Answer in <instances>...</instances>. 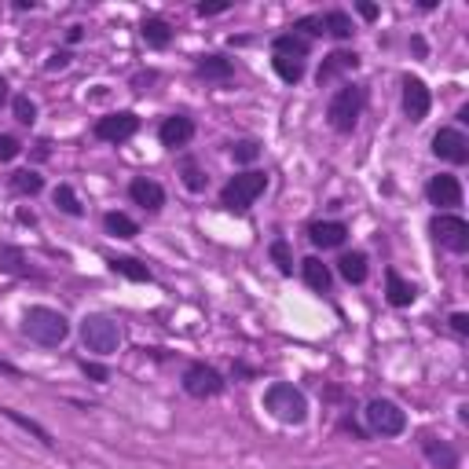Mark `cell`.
<instances>
[{"label": "cell", "instance_id": "1", "mask_svg": "<svg viewBox=\"0 0 469 469\" xmlns=\"http://www.w3.org/2000/svg\"><path fill=\"white\" fill-rule=\"evenodd\" d=\"M22 334L41 349H59L62 341L70 337V319L62 316L59 308L48 304H29L22 311Z\"/></svg>", "mask_w": 469, "mask_h": 469}, {"label": "cell", "instance_id": "2", "mask_svg": "<svg viewBox=\"0 0 469 469\" xmlns=\"http://www.w3.org/2000/svg\"><path fill=\"white\" fill-rule=\"evenodd\" d=\"M308 55H311V41L290 34V29L271 41V67L283 85H301V77L308 70Z\"/></svg>", "mask_w": 469, "mask_h": 469}, {"label": "cell", "instance_id": "3", "mask_svg": "<svg viewBox=\"0 0 469 469\" xmlns=\"http://www.w3.org/2000/svg\"><path fill=\"white\" fill-rule=\"evenodd\" d=\"M363 107H367V88L356 85V81H341V88L334 92L330 103H327L330 129L341 133V136H352L360 117H363Z\"/></svg>", "mask_w": 469, "mask_h": 469}, {"label": "cell", "instance_id": "4", "mask_svg": "<svg viewBox=\"0 0 469 469\" xmlns=\"http://www.w3.org/2000/svg\"><path fill=\"white\" fill-rule=\"evenodd\" d=\"M264 411L283 425H304L308 422V396L290 382H271L264 389Z\"/></svg>", "mask_w": 469, "mask_h": 469}, {"label": "cell", "instance_id": "5", "mask_svg": "<svg viewBox=\"0 0 469 469\" xmlns=\"http://www.w3.org/2000/svg\"><path fill=\"white\" fill-rule=\"evenodd\" d=\"M264 191H268V173L246 169V173L231 176V180L221 187V206H224L228 213H249V206H254Z\"/></svg>", "mask_w": 469, "mask_h": 469}, {"label": "cell", "instance_id": "6", "mask_svg": "<svg viewBox=\"0 0 469 469\" xmlns=\"http://www.w3.org/2000/svg\"><path fill=\"white\" fill-rule=\"evenodd\" d=\"M363 422H367V433H370V436H385V441H392V436H403V433H408V411H403L396 400H385V396L367 400Z\"/></svg>", "mask_w": 469, "mask_h": 469}, {"label": "cell", "instance_id": "7", "mask_svg": "<svg viewBox=\"0 0 469 469\" xmlns=\"http://www.w3.org/2000/svg\"><path fill=\"white\" fill-rule=\"evenodd\" d=\"M77 334H81V345L88 352L103 356V360L121 349V327L110 316H100V311H88V316L81 319V327H77Z\"/></svg>", "mask_w": 469, "mask_h": 469}, {"label": "cell", "instance_id": "8", "mask_svg": "<svg viewBox=\"0 0 469 469\" xmlns=\"http://www.w3.org/2000/svg\"><path fill=\"white\" fill-rule=\"evenodd\" d=\"M140 133V114L136 110H110L103 117H96V125H92V136H96L100 143H129L133 136Z\"/></svg>", "mask_w": 469, "mask_h": 469}, {"label": "cell", "instance_id": "9", "mask_svg": "<svg viewBox=\"0 0 469 469\" xmlns=\"http://www.w3.org/2000/svg\"><path fill=\"white\" fill-rule=\"evenodd\" d=\"M180 385H183L187 396H195V400H216L228 389L224 374L216 370V367H209V363H187Z\"/></svg>", "mask_w": 469, "mask_h": 469}, {"label": "cell", "instance_id": "10", "mask_svg": "<svg viewBox=\"0 0 469 469\" xmlns=\"http://www.w3.org/2000/svg\"><path fill=\"white\" fill-rule=\"evenodd\" d=\"M429 235L436 239V246H444L448 254H469V224L458 213H436L429 221Z\"/></svg>", "mask_w": 469, "mask_h": 469}, {"label": "cell", "instance_id": "11", "mask_svg": "<svg viewBox=\"0 0 469 469\" xmlns=\"http://www.w3.org/2000/svg\"><path fill=\"white\" fill-rule=\"evenodd\" d=\"M403 117H408L411 125H422L425 117H429V110H433V92H429V85L422 81V77H415V74H403Z\"/></svg>", "mask_w": 469, "mask_h": 469}, {"label": "cell", "instance_id": "12", "mask_svg": "<svg viewBox=\"0 0 469 469\" xmlns=\"http://www.w3.org/2000/svg\"><path fill=\"white\" fill-rule=\"evenodd\" d=\"M433 154L448 166H465L469 162V136L455 125H444V129H436L433 136Z\"/></svg>", "mask_w": 469, "mask_h": 469}, {"label": "cell", "instance_id": "13", "mask_svg": "<svg viewBox=\"0 0 469 469\" xmlns=\"http://www.w3.org/2000/svg\"><path fill=\"white\" fill-rule=\"evenodd\" d=\"M425 198H429V206H436V213L458 209L462 206V183H458V176H451V173L433 176L425 183Z\"/></svg>", "mask_w": 469, "mask_h": 469}, {"label": "cell", "instance_id": "14", "mask_svg": "<svg viewBox=\"0 0 469 469\" xmlns=\"http://www.w3.org/2000/svg\"><path fill=\"white\" fill-rule=\"evenodd\" d=\"M356 67H360V52L337 48V52H330V55L319 62V70H316V85H319V88H327V85H334L341 74H352Z\"/></svg>", "mask_w": 469, "mask_h": 469}, {"label": "cell", "instance_id": "15", "mask_svg": "<svg viewBox=\"0 0 469 469\" xmlns=\"http://www.w3.org/2000/svg\"><path fill=\"white\" fill-rule=\"evenodd\" d=\"M195 140V121L187 117V114H169L162 125H158V143L166 150H180Z\"/></svg>", "mask_w": 469, "mask_h": 469}, {"label": "cell", "instance_id": "16", "mask_svg": "<svg viewBox=\"0 0 469 469\" xmlns=\"http://www.w3.org/2000/svg\"><path fill=\"white\" fill-rule=\"evenodd\" d=\"M418 448H422V455H425L436 469H458V465H462V455H458L448 441H441L436 433H418Z\"/></svg>", "mask_w": 469, "mask_h": 469}, {"label": "cell", "instance_id": "17", "mask_svg": "<svg viewBox=\"0 0 469 469\" xmlns=\"http://www.w3.org/2000/svg\"><path fill=\"white\" fill-rule=\"evenodd\" d=\"M129 198L147 213H162L166 209V187L158 180H150V176H136L129 183Z\"/></svg>", "mask_w": 469, "mask_h": 469}, {"label": "cell", "instance_id": "18", "mask_svg": "<svg viewBox=\"0 0 469 469\" xmlns=\"http://www.w3.org/2000/svg\"><path fill=\"white\" fill-rule=\"evenodd\" d=\"M308 242L316 246V249H341L349 242V224H341V221H316V224H308Z\"/></svg>", "mask_w": 469, "mask_h": 469}, {"label": "cell", "instance_id": "19", "mask_svg": "<svg viewBox=\"0 0 469 469\" xmlns=\"http://www.w3.org/2000/svg\"><path fill=\"white\" fill-rule=\"evenodd\" d=\"M195 77L213 81V85H228L235 77V62L228 55H221V52H209V55H202L195 62Z\"/></svg>", "mask_w": 469, "mask_h": 469}, {"label": "cell", "instance_id": "20", "mask_svg": "<svg viewBox=\"0 0 469 469\" xmlns=\"http://www.w3.org/2000/svg\"><path fill=\"white\" fill-rule=\"evenodd\" d=\"M0 271H4V275H15V279H41V271L29 264L26 249H22V246H12V242L0 246Z\"/></svg>", "mask_w": 469, "mask_h": 469}, {"label": "cell", "instance_id": "21", "mask_svg": "<svg viewBox=\"0 0 469 469\" xmlns=\"http://www.w3.org/2000/svg\"><path fill=\"white\" fill-rule=\"evenodd\" d=\"M385 301L392 308H411L418 301V287L408 283V279H403L396 268H385Z\"/></svg>", "mask_w": 469, "mask_h": 469}, {"label": "cell", "instance_id": "22", "mask_svg": "<svg viewBox=\"0 0 469 469\" xmlns=\"http://www.w3.org/2000/svg\"><path fill=\"white\" fill-rule=\"evenodd\" d=\"M337 275L345 279V283H352V287H363L367 275H370V261H367L363 249H349V254H341L337 257Z\"/></svg>", "mask_w": 469, "mask_h": 469}, {"label": "cell", "instance_id": "23", "mask_svg": "<svg viewBox=\"0 0 469 469\" xmlns=\"http://www.w3.org/2000/svg\"><path fill=\"white\" fill-rule=\"evenodd\" d=\"M301 279H304V283L316 290V294H330V287H334V271H330V264H323L319 257H304V261H301Z\"/></svg>", "mask_w": 469, "mask_h": 469}, {"label": "cell", "instance_id": "24", "mask_svg": "<svg viewBox=\"0 0 469 469\" xmlns=\"http://www.w3.org/2000/svg\"><path fill=\"white\" fill-rule=\"evenodd\" d=\"M140 34H143V41H147V48H169L173 44V26L162 19V15H150V19H143V26H140Z\"/></svg>", "mask_w": 469, "mask_h": 469}, {"label": "cell", "instance_id": "25", "mask_svg": "<svg viewBox=\"0 0 469 469\" xmlns=\"http://www.w3.org/2000/svg\"><path fill=\"white\" fill-rule=\"evenodd\" d=\"M103 231L114 235V239H136V235H140V224L133 221L129 213L110 209V213H103Z\"/></svg>", "mask_w": 469, "mask_h": 469}, {"label": "cell", "instance_id": "26", "mask_svg": "<svg viewBox=\"0 0 469 469\" xmlns=\"http://www.w3.org/2000/svg\"><path fill=\"white\" fill-rule=\"evenodd\" d=\"M107 264H110L114 275H125V279H133V283H150V279H154V271L143 261H136V257H110Z\"/></svg>", "mask_w": 469, "mask_h": 469}, {"label": "cell", "instance_id": "27", "mask_svg": "<svg viewBox=\"0 0 469 469\" xmlns=\"http://www.w3.org/2000/svg\"><path fill=\"white\" fill-rule=\"evenodd\" d=\"M323 29L334 37V41H352V15L349 12H341V8H334V12H323Z\"/></svg>", "mask_w": 469, "mask_h": 469}, {"label": "cell", "instance_id": "28", "mask_svg": "<svg viewBox=\"0 0 469 469\" xmlns=\"http://www.w3.org/2000/svg\"><path fill=\"white\" fill-rule=\"evenodd\" d=\"M12 191L15 195H29V198H34V195H41L44 191V176L37 173V169H19V173H12Z\"/></svg>", "mask_w": 469, "mask_h": 469}, {"label": "cell", "instance_id": "29", "mask_svg": "<svg viewBox=\"0 0 469 469\" xmlns=\"http://www.w3.org/2000/svg\"><path fill=\"white\" fill-rule=\"evenodd\" d=\"M0 415H4L8 422H15L19 429H26V433H34V436H37V441H41L44 448H55V436H52V433H48V429H44L41 422H34V418H26V415H19L15 408H0Z\"/></svg>", "mask_w": 469, "mask_h": 469}, {"label": "cell", "instance_id": "30", "mask_svg": "<svg viewBox=\"0 0 469 469\" xmlns=\"http://www.w3.org/2000/svg\"><path fill=\"white\" fill-rule=\"evenodd\" d=\"M52 198H55V206L67 216H85V206H81V198H77V191H74L70 183H59L55 191H52Z\"/></svg>", "mask_w": 469, "mask_h": 469}, {"label": "cell", "instance_id": "31", "mask_svg": "<svg viewBox=\"0 0 469 469\" xmlns=\"http://www.w3.org/2000/svg\"><path fill=\"white\" fill-rule=\"evenodd\" d=\"M180 176H183V187H187V191H195V195H202L206 183H209V176H206V173L198 169V162H191V158L180 162Z\"/></svg>", "mask_w": 469, "mask_h": 469}, {"label": "cell", "instance_id": "32", "mask_svg": "<svg viewBox=\"0 0 469 469\" xmlns=\"http://www.w3.org/2000/svg\"><path fill=\"white\" fill-rule=\"evenodd\" d=\"M268 254H271V261H275L279 271H283V275H294V249H290L287 239H271Z\"/></svg>", "mask_w": 469, "mask_h": 469}, {"label": "cell", "instance_id": "33", "mask_svg": "<svg viewBox=\"0 0 469 469\" xmlns=\"http://www.w3.org/2000/svg\"><path fill=\"white\" fill-rule=\"evenodd\" d=\"M290 34H297V37H323L327 29H323V15H304V19H297L294 26H290Z\"/></svg>", "mask_w": 469, "mask_h": 469}, {"label": "cell", "instance_id": "34", "mask_svg": "<svg viewBox=\"0 0 469 469\" xmlns=\"http://www.w3.org/2000/svg\"><path fill=\"white\" fill-rule=\"evenodd\" d=\"M12 110H15V121L19 125H34L37 121V103L29 100V96H15L12 100Z\"/></svg>", "mask_w": 469, "mask_h": 469}, {"label": "cell", "instance_id": "35", "mask_svg": "<svg viewBox=\"0 0 469 469\" xmlns=\"http://www.w3.org/2000/svg\"><path fill=\"white\" fill-rule=\"evenodd\" d=\"M231 154H235L239 166H249V162L261 158V143H257V140H239V143L231 147Z\"/></svg>", "mask_w": 469, "mask_h": 469}, {"label": "cell", "instance_id": "36", "mask_svg": "<svg viewBox=\"0 0 469 469\" xmlns=\"http://www.w3.org/2000/svg\"><path fill=\"white\" fill-rule=\"evenodd\" d=\"M77 367H81V374H85V378H92L96 385H107V382H110V370H107L103 363H88V360H81Z\"/></svg>", "mask_w": 469, "mask_h": 469}, {"label": "cell", "instance_id": "37", "mask_svg": "<svg viewBox=\"0 0 469 469\" xmlns=\"http://www.w3.org/2000/svg\"><path fill=\"white\" fill-rule=\"evenodd\" d=\"M22 154V143L15 136H0V162H15Z\"/></svg>", "mask_w": 469, "mask_h": 469}, {"label": "cell", "instance_id": "38", "mask_svg": "<svg viewBox=\"0 0 469 469\" xmlns=\"http://www.w3.org/2000/svg\"><path fill=\"white\" fill-rule=\"evenodd\" d=\"M202 19H213V15H224V12H231V4H228V0H221V4H206V0H202V4L195 8Z\"/></svg>", "mask_w": 469, "mask_h": 469}, {"label": "cell", "instance_id": "39", "mask_svg": "<svg viewBox=\"0 0 469 469\" xmlns=\"http://www.w3.org/2000/svg\"><path fill=\"white\" fill-rule=\"evenodd\" d=\"M451 330L458 334V337H469V316H465V311H451Z\"/></svg>", "mask_w": 469, "mask_h": 469}, {"label": "cell", "instance_id": "40", "mask_svg": "<svg viewBox=\"0 0 469 469\" xmlns=\"http://www.w3.org/2000/svg\"><path fill=\"white\" fill-rule=\"evenodd\" d=\"M44 67H48V70H67V67H70V52H55V55L44 62Z\"/></svg>", "mask_w": 469, "mask_h": 469}, {"label": "cell", "instance_id": "41", "mask_svg": "<svg viewBox=\"0 0 469 469\" xmlns=\"http://www.w3.org/2000/svg\"><path fill=\"white\" fill-rule=\"evenodd\" d=\"M356 12H360L367 22H374V19H378V4H356Z\"/></svg>", "mask_w": 469, "mask_h": 469}, {"label": "cell", "instance_id": "42", "mask_svg": "<svg viewBox=\"0 0 469 469\" xmlns=\"http://www.w3.org/2000/svg\"><path fill=\"white\" fill-rule=\"evenodd\" d=\"M81 37H85V26H70V29H67V41H70V44H77Z\"/></svg>", "mask_w": 469, "mask_h": 469}, {"label": "cell", "instance_id": "43", "mask_svg": "<svg viewBox=\"0 0 469 469\" xmlns=\"http://www.w3.org/2000/svg\"><path fill=\"white\" fill-rule=\"evenodd\" d=\"M0 374H8V378H19V367L8 363V360H0Z\"/></svg>", "mask_w": 469, "mask_h": 469}, {"label": "cell", "instance_id": "44", "mask_svg": "<svg viewBox=\"0 0 469 469\" xmlns=\"http://www.w3.org/2000/svg\"><path fill=\"white\" fill-rule=\"evenodd\" d=\"M15 8H19V12H34L37 0H15Z\"/></svg>", "mask_w": 469, "mask_h": 469}, {"label": "cell", "instance_id": "45", "mask_svg": "<svg viewBox=\"0 0 469 469\" xmlns=\"http://www.w3.org/2000/svg\"><path fill=\"white\" fill-rule=\"evenodd\" d=\"M4 100H8V77L0 74V103H4Z\"/></svg>", "mask_w": 469, "mask_h": 469}, {"label": "cell", "instance_id": "46", "mask_svg": "<svg viewBox=\"0 0 469 469\" xmlns=\"http://www.w3.org/2000/svg\"><path fill=\"white\" fill-rule=\"evenodd\" d=\"M411 48H415L418 55H425V41H422V37H411Z\"/></svg>", "mask_w": 469, "mask_h": 469}]
</instances>
